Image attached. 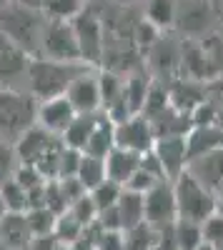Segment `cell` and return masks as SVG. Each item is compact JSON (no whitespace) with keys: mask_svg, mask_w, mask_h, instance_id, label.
Listing matches in <instances>:
<instances>
[{"mask_svg":"<svg viewBox=\"0 0 223 250\" xmlns=\"http://www.w3.org/2000/svg\"><path fill=\"white\" fill-rule=\"evenodd\" d=\"M45 15L35 10V8H25L18 3H8V8L0 13V33L8 40L28 53L30 58H40V43H43V30H45Z\"/></svg>","mask_w":223,"mask_h":250,"instance_id":"6da1fadb","label":"cell"},{"mask_svg":"<svg viewBox=\"0 0 223 250\" xmlns=\"http://www.w3.org/2000/svg\"><path fill=\"white\" fill-rule=\"evenodd\" d=\"M88 68L83 62H58L48 58H33L28 65V83L33 100H50L66 95L68 85Z\"/></svg>","mask_w":223,"mask_h":250,"instance_id":"7a4b0ae2","label":"cell"},{"mask_svg":"<svg viewBox=\"0 0 223 250\" xmlns=\"http://www.w3.org/2000/svg\"><path fill=\"white\" fill-rule=\"evenodd\" d=\"M173 198H176V218L203 225L213 213H218V198L196 183L186 170L173 180Z\"/></svg>","mask_w":223,"mask_h":250,"instance_id":"3957f363","label":"cell"},{"mask_svg":"<svg viewBox=\"0 0 223 250\" xmlns=\"http://www.w3.org/2000/svg\"><path fill=\"white\" fill-rule=\"evenodd\" d=\"M38 103L30 95L0 88V143L13 145L28 128L35 125Z\"/></svg>","mask_w":223,"mask_h":250,"instance_id":"277c9868","label":"cell"},{"mask_svg":"<svg viewBox=\"0 0 223 250\" xmlns=\"http://www.w3.org/2000/svg\"><path fill=\"white\" fill-rule=\"evenodd\" d=\"M40 58L58 60V62H80L73 23L48 20L43 30V43H40Z\"/></svg>","mask_w":223,"mask_h":250,"instance_id":"5b68a950","label":"cell"},{"mask_svg":"<svg viewBox=\"0 0 223 250\" xmlns=\"http://www.w3.org/2000/svg\"><path fill=\"white\" fill-rule=\"evenodd\" d=\"M73 33H75L80 62H83V65H95L106 53V40H103V25H100V20L95 15L80 13L73 20Z\"/></svg>","mask_w":223,"mask_h":250,"instance_id":"8992f818","label":"cell"},{"mask_svg":"<svg viewBox=\"0 0 223 250\" xmlns=\"http://www.w3.org/2000/svg\"><path fill=\"white\" fill-rule=\"evenodd\" d=\"M143 220L158 230L171 223H176V198H173V183L160 180L156 188L143 195Z\"/></svg>","mask_w":223,"mask_h":250,"instance_id":"52a82bcc","label":"cell"},{"mask_svg":"<svg viewBox=\"0 0 223 250\" xmlns=\"http://www.w3.org/2000/svg\"><path fill=\"white\" fill-rule=\"evenodd\" d=\"M113 135H115V148H123L138 155H146L153 150V128H151V120H146L143 115H133L123 123L113 125Z\"/></svg>","mask_w":223,"mask_h":250,"instance_id":"ba28073f","label":"cell"},{"mask_svg":"<svg viewBox=\"0 0 223 250\" xmlns=\"http://www.w3.org/2000/svg\"><path fill=\"white\" fill-rule=\"evenodd\" d=\"M156 160L160 163L166 180H176L188 165V150H186V135H168V138H156L153 150Z\"/></svg>","mask_w":223,"mask_h":250,"instance_id":"9c48e42d","label":"cell"},{"mask_svg":"<svg viewBox=\"0 0 223 250\" xmlns=\"http://www.w3.org/2000/svg\"><path fill=\"white\" fill-rule=\"evenodd\" d=\"M58 140H60V138H55V135L45 133L43 128L33 125V128H28L23 135L13 143L15 160H18L20 165H33V168H35V165L50 153V148H53Z\"/></svg>","mask_w":223,"mask_h":250,"instance_id":"30bf717a","label":"cell"},{"mask_svg":"<svg viewBox=\"0 0 223 250\" xmlns=\"http://www.w3.org/2000/svg\"><path fill=\"white\" fill-rule=\"evenodd\" d=\"M66 100L75 115H95L100 110V88H98V75L93 73H80L66 90Z\"/></svg>","mask_w":223,"mask_h":250,"instance_id":"8fae6325","label":"cell"},{"mask_svg":"<svg viewBox=\"0 0 223 250\" xmlns=\"http://www.w3.org/2000/svg\"><path fill=\"white\" fill-rule=\"evenodd\" d=\"M73 118H75V110L70 108L66 95L43 100V103H38V108H35V125L43 128L45 133L55 135V138H60L66 133V128L73 123Z\"/></svg>","mask_w":223,"mask_h":250,"instance_id":"7c38bea8","label":"cell"},{"mask_svg":"<svg viewBox=\"0 0 223 250\" xmlns=\"http://www.w3.org/2000/svg\"><path fill=\"white\" fill-rule=\"evenodd\" d=\"M30 55L20 50L13 40H8L0 33V88L3 90H15L13 83L20 78H28V65Z\"/></svg>","mask_w":223,"mask_h":250,"instance_id":"4fadbf2b","label":"cell"},{"mask_svg":"<svg viewBox=\"0 0 223 250\" xmlns=\"http://www.w3.org/2000/svg\"><path fill=\"white\" fill-rule=\"evenodd\" d=\"M186 173L218 198L221 190H223V148L188 160Z\"/></svg>","mask_w":223,"mask_h":250,"instance_id":"5bb4252c","label":"cell"},{"mask_svg":"<svg viewBox=\"0 0 223 250\" xmlns=\"http://www.w3.org/2000/svg\"><path fill=\"white\" fill-rule=\"evenodd\" d=\"M211 8L206 0H176V18L173 25H178L188 35H201L208 30Z\"/></svg>","mask_w":223,"mask_h":250,"instance_id":"9a60e30c","label":"cell"},{"mask_svg":"<svg viewBox=\"0 0 223 250\" xmlns=\"http://www.w3.org/2000/svg\"><path fill=\"white\" fill-rule=\"evenodd\" d=\"M221 148H223V128L221 125H193L186 135L188 160L213 153V150H221Z\"/></svg>","mask_w":223,"mask_h":250,"instance_id":"2e32d148","label":"cell"},{"mask_svg":"<svg viewBox=\"0 0 223 250\" xmlns=\"http://www.w3.org/2000/svg\"><path fill=\"white\" fill-rule=\"evenodd\" d=\"M140 158H143V155L123 150V148H113L108 153V158L103 160L106 163V180H111V183L123 188L131 180V175L140 168Z\"/></svg>","mask_w":223,"mask_h":250,"instance_id":"e0dca14e","label":"cell"},{"mask_svg":"<svg viewBox=\"0 0 223 250\" xmlns=\"http://www.w3.org/2000/svg\"><path fill=\"white\" fill-rule=\"evenodd\" d=\"M30 240L25 213H5L0 218V248H28Z\"/></svg>","mask_w":223,"mask_h":250,"instance_id":"ac0fdd59","label":"cell"},{"mask_svg":"<svg viewBox=\"0 0 223 250\" xmlns=\"http://www.w3.org/2000/svg\"><path fill=\"white\" fill-rule=\"evenodd\" d=\"M115 148V135H113V123L106 118V115H100L98 125L93 128L88 143H86V148L83 153L90 155V158H98V160H106L108 153Z\"/></svg>","mask_w":223,"mask_h":250,"instance_id":"d6986e66","label":"cell"},{"mask_svg":"<svg viewBox=\"0 0 223 250\" xmlns=\"http://www.w3.org/2000/svg\"><path fill=\"white\" fill-rule=\"evenodd\" d=\"M98 120H100L98 113L95 115H75L73 123L66 128V133L60 135V143H63L66 148H73V150L83 153V148H86V143H88L93 128L98 125Z\"/></svg>","mask_w":223,"mask_h":250,"instance_id":"ffe728a7","label":"cell"},{"mask_svg":"<svg viewBox=\"0 0 223 250\" xmlns=\"http://www.w3.org/2000/svg\"><path fill=\"white\" fill-rule=\"evenodd\" d=\"M115 213H118V220H120V230H128V228L146 223L143 220V195L123 190L118 203H115Z\"/></svg>","mask_w":223,"mask_h":250,"instance_id":"44dd1931","label":"cell"},{"mask_svg":"<svg viewBox=\"0 0 223 250\" xmlns=\"http://www.w3.org/2000/svg\"><path fill=\"white\" fill-rule=\"evenodd\" d=\"M40 13L45 15V20L73 23V20L83 13V3H80V0H40Z\"/></svg>","mask_w":223,"mask_h":250,"instance_id":"7402d4cb","label":"cell"},{"mask_svg":"<svg viewBox=\"0 0 223 250\" xmlns=\"http://www.w3.org/2000/svg\"><path fill=\"white\" fill-rule=\"evenodd\" d=\"M98 88H100V108H106V113H108L111 108H115L118 103H123L126 80H120L115 73L98 75Z\"/></svg>","mask_w":223,"mask_h":250,"instance_id":"603a6c76","label":"cell"},{"mask_svg":"<svg viewBox=\"0 0 223 250\" xmlns=\"http://www.w3.org/2000/svg\"><path fill=\"white\" fill-rule=\"evenodd\" d=\"M173 238H176V250H196L203 245V225L188 223V220H176L173 223Z\"/></svg>","mask_w":223,"mask_h":250,"instance_id":"cb8c5ba5","label":"cell"},{"mask_svg":"<svg viewBox=\"0 0 223 250\" xmlns=\"http://www.w3.org/2000/svg\"><path fill=\"white\" fill-rule=\"evenodd\" d=\"M55 220H58V215L53 210H48V208H30V210H25V223H28V230L33 238L53 235Z\"/></svg>","mask_w":223,"mask_h":250,"instance_id":"d4e9b609","label":"cell"},{"mask_svg":"<svg viewBox=\"0 0 223 250\" xmlns=\"http://www.w3.org/2000/svg\"><path fill=\"white\" fill-rule=\"evenodd\" d=\"M75 178H78L80 185H83L86 190L90 193L95 185H100V183L106 180V163L83 153V158H80V165H78V175H75Z\"/></svg>","mask_w":223,"mask_h":250,"instance_id":"484cf974","label":"cell"},{"mask_svg":"<svg viewBox=\"0 0 223 250\" xmlns=\"http://www.w3.org/2000/svg\"><path fill=\"white\" fill-rule=\"evenodd\" d=\"M120 233H123V250H156V230L148 223H140Z\"/></svg>","mask_w":223,"mask_h":250,"instance_id":"4316f807","label":"cell"},{"mask_svg":"<svg viewBox=\"0 0 223 250\" xmlns=\"http://www.w3.org/2000/svg\"><path fill=\"white\" fill-rule=\"evenodd\" d=\"M0 195H3L8 213H25L28 210V190L23 185H18L13 178L0 183Z\"/></svg>","mask_w":223,"mask_h":250,"instance_id":"83f0119b","label":"cell"},{"mask_svg":"<svg viewBox=\"0 0 223 250\" xmlns=\"http://www.w3.org/2000/svg\"><path fill=\"white\" fill-rule=\"evenodd\" d=\"M173 18H176V0H148L146 20L151 25L160 30L166 25H173Z\"/></svg>","mask_w":223,"mask_h":250,"instance_id":"f1b7e54d","label":"cell"},{"mask_svg":"<svg viewBox=\"0 0 223 250\" xmlns=\"http://www.w3.org/2000/svg\"><path fill=\"white\" fill-rule=\"evenodd\" d=\"M120 193H123V188H120V185H115V183H111V180H103L100 185H95L88 195H90V200H93V205H95V210L103 213V210H111V208H115Z\"/></svg>","mask_w":223,"mask_h":250,"instance_id":"f546056e","label":"cell"},{"mask_svg":"<svg viewBox=\"0 0 223 250\" xmlns=\"http://www.w3.org/2000/svg\"><path fill=\"white\" fill-rule=\"evenodd\" d=\"M80 233H83V225H80V223H78L68 210L58 215L53 235H55V240H58L60 245H68V248H70V245L78 240V235H80Z\"/></svg>","mask_w":223,"mask_h":250,"instance_id":"4dcf8cb0","label":"cell"},{"mask_svg":"<svg viewBox=\"0 0 223 250\" xmlns=\"http://www.w3.org/2000/svg\"><path fill=\"white\" fill-rule=\"evenodd\" d=\"M80 158H83V153H80V150H73V148H66V145H63V150H60V158H58V178H55V180L75 178V175H78Z\"/></svg>","mask_w":223,"mask_h":250,"instance_id":"1f68e13d","label":"cell"},{"mask_svg":"<svg viewBox=\"0 0 223 250\" xmlns=\"http://www.w3.org/2000/svg\"><path fill=\"white\" fill-rule=\"evenodd\" d=\"M68 213L83 225V228H88V225H93L95 220H98V210H95V205H93V200H90V195L86 193L80 200H75L70 208H68Z\"/></svg>","mask_w":223,"mask_h":250,"instance_id":"d6a6232c","label":"cell"},{"mask_svg":"<svg viewBox=\"0 0 223 250\" xmlns=\"http://www.w3.org/2000/svg\"><path fill=\"white\" fill-rule=\"evenodd\" d=\"M158 183H160L158 175L148 173L146 168H138V170L131 175V180L123 185V190H131V193H138V195H146L151 188H156Z\"/></svg>","mask_w":223,"mask_h":250,"instance_id":"836d02e7","label":"cell"},{"mask_svg":"<svg viewBox=\"0 0 223 250\" xmlns=\"http://www.w3.org/2000/svg\"><path fill=\"white\" fill-rule=\"evenodd\" d=\"M203 240L213 248H223V213H213L203 223Z\"/></svg>","mask_w":223,"mask_h":250,"instance_id":"e575fe53","label":"cell"},{"mask_svg":"<svg viewBox=\"0 0 223 250\" xmlns=\"http://www.w3.org/2000/svg\"><path fill=\"white\" fill-rule=\"evenodd\" d=\"M133 40H135L138 45L151 48V45L158 43V28L151 25L146 18H143V20H138V23H135V30H133Z\"/></svg>","mask_w":223,"mask_h":250,"instance_id":"d590c367","label":"cell"},{"mask_svg":"<svg viewBox=\"0 0 223 250\" xmlns=\"http://www.w3.org/2000/svg\"><path fill=\"white\" fill-rule=\"evenodd\" d=\"M15 153H13V145L8 143H0V183H5L8 178H13L15 173Z\"/></svg>","mask_w":223,"mask_h":250,"instance_id":"8d00e7d4","label":"cell"},{"mask_svg":"<svg viewBox=\"0 0 223 250\" xmlns=\"http://www.w3.org/2000/svg\"><path fill=\"white\" fill-rule=\"evenodd\" d=\"M58 185H60V190H63V198H66V203H68V208L75 203V200H80L88 190L83 185H80V180L78 178H63V180H58Z\"/></svg>","mask_w":223,"mask_h":250,"instance_id":"74e56055","label":"cell"},{"mask_svg":"<svg viewBox=\"0 0 223 250\" xmlns=\"http://www.w3.org/2000/svg\"><path fill=\"white\" fill-rule=\"evenodd\" d=\"M95 250H123V233L120 230H100Z\"/></svg>","mask_w":223,"mask_h":250,"instance_id":"f35d334b","label":"cell"},{"mask_svg":"<svg viewBox=\"0 0 223 250\" xmlns=\"http://www.w3.org/2000/svg\"><path fill=\"white\" fill-rule=\"evenodd\" d=\"M8 210H5V203H3V195H0V218H3Z\"/></svg>","mask_w":223,"mask_h":250,"instance_id":"ab89813d","label":"cell"},{"mask_svg":"<svg viewBox=\"0 0 223 250\" xmlns=\"http://www.w3.org/2000/svg\"><path fill=\"white\" fill-rule=\"evenodd\" d=\"M196 250H216V248H213V245H208V243H203V245H198Z\"/></svg>","mask_w":223,"mask_h":250,"instance_id":"60d3db41","label":"cell"},{"mask_svg":"<svg viewBox=\"0 0 223 250\" xmlns=\"http://www.w3.org/2000/svg\"><path fill=\"white\" fill-rule=\"evenodd\" d=\"M218 210L223 213V190H221V195H218Z\"/></svg>","mask_w":223,"mask_h":250,"instance_id":"b9f144b4","label":"cell"},{"mask_svg":"<svg viewBox=\"0 0 223 250\" xmlns=\"http://www.w3.org/2000/svg\"><path fill=\"white\" fill-rule=\"evenodd\" d=\"M8 3H10V0H0V13H3V10L8 8Z\"/></svg>","mask_w":223,"mask_h":250,"instance_id":"7bdbcfd3","label":"cell"},{"mask_svg":"<svg viewBox=\"0 0 223 250\" xmlns=\"http://www.w3.org/2000/svg\"><path fill=\"white\" fill-rule=\"evenodd\" d=\"M0 250H30V245L28 248H0Z\"/></svg>","mask_w":223,"mask_h":250,"instance_id":"ee69618b","label":"cell"},{"mask_svg":"<svg viewBox=\"0 0 223 250\" xmlns=\"http://www.w3.org/2000/svg\"><path fill=\"white\" fill-rule=\"evenodd\" d=\"M53 250H70V248H68V245H60V243H58V245H55Z\"/></svg>","mask_w":223,"mask_h":250,"instance_id":"f6af8a7d","label":"cell"},{"mask_svg":"<svg viewBox=\"0 0 223 250\" xmlns=\"http://www.w3.org/2000/svg\"><path fill=\"white\" fill-rule=\"evenodd\" d=\"M216 250H223V248H216Z\"/></svg>","mask_w":223,"mask_h":250,"instance_id":"bcb514c9","label":"cell"}]
</instances>
